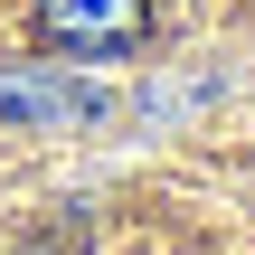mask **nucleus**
Here are the masks:
<instances>
[{
  "label": "nucleus",
  "mask_w": 255,
  "mask_h": 255,
  "mask_svg": "<svg viewBox=\"0 0 255 255\" xmlns=\"http://www.w3.org/2000/svg\"><path fill=\"white\" fill-rule=\"evenodd\" d=\"M38 28L76 57H123L151 28V0H38Z\"/></svg>",
  "instance_id": "obj_1"
},
{
  "label": "nucleus",
  "mask_w": 255,
  "mask_h": 255,
  "mask_svg": "<svg viewBox=\"0 0 255 255\" xmlns=\"http://www.w3.org/2000/svg\"><path fill=\"white\" fill-rule=\"evenodd\" d=\"M0 114H95V95H76V85H28V76H0Z\"/></svg>",
  "instance_id": "obj_2"
}]
</instances>
